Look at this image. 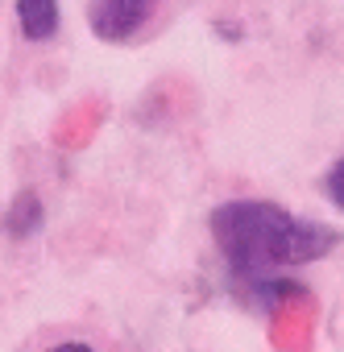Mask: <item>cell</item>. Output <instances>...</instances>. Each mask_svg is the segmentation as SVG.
Segmentation results:
<instances>
[{"mask_svg":"<svg viewBox=\"0 0 344 352\" xmlns=\"http://www.w3.org/2000/svg\"><path fill=\"white\" fill-rule=\"evenodd\" d=\"M323 195H327V204L336 208V212H344V153L332 162V170L323 174Z\"/></svg>","mask_w":344,"mask_h":352,"instance_id":"cell-5","label":"cell"},{"mask_svg":"<svg viewBox=\"0 0 344 352\" xmlns=\"http://www.w3.org/2000/svg\"><path fill=\"white\" fill-rule=\"evenodd\" d=\"M17 25L30 42H50L63 25L58 0H17Z\"/></svg>","mask_w":344,"mask_h":352,"instance_id":"cell-4","label":"cell"},{"mask_svg":"<svg viewBox=\"0 0 344 352\" xmlns=\"http://www.w3.org/2000/svg\"><path fill=\"white\" fill-rule=\"evenodd\" d=\"M50 352H92V344H83V340H67V344H54Z\"/></svg>","mask_w":344,"mask_h":352,"instance_id":"cell-6","label":"cell"},{"mask_svg":"<svg viewBox=\"0 0 344 352\" xmlns=\"http://www.w3.org/2000/svg\"><path fill=\"white\" fill-rule=\"evenodd\" d=\"M42 224H46V208H42V199H38V191H17L13 199H9V208H5V216H0V228H5L9 236H17V241H25V236H38L42 232Z\"/></svg>","mask_w":344,"mask_h":352,"instance_id":"cell-3","label":"cell"},{"mask_svg":"<svg viewBox=\"0 0 344 352\" xmlns=\"http://www.w3.org/2000/svg\"><path fill=\"white\" fill-rule=\"evenodd\" d=\"M158 9H162V0H87V30L100 42L120 46L145 34Z\"/></svg>","mask_w":344,"mask_h":352,"instance_id":"cell-2","label":"cell"},{"mask_svg":"<svg viewBox=\"0 0 344 352\" xmlns=\"http://www.w3.org/2000/svg\"><path fill=\"white\" fill-rule=\"evenodd\" d=\"M212 241L233 274V282L253 286L282 278L294 265H311L340 245V232L286 212L270 199H228L208 216Z\"/></svg>","mask_w":344,"mask_h":352,"instance_id":"cell-1","label":"cell"}]
</instances>
